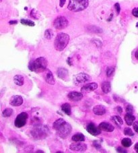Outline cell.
Returning <instances> with one entry per match:
<instances>
[{
  "instance_id": "obj_1",
  "label": "cell",
  "mask_w": 138,
  "mask_h": 153,
  "mask_svg": "<svg viewBox=\"0 0 138 153\" xmlns=\"http://www.w3.org/2000/svg\"><path fill=\"white\" fill-rule=\"evenodd\" d=\"M47 59L43 57H40L35 60L30 61L28 65V68L30 71H35L37 73H40L47 69Z\"/></svg>"
},
{
  "instance_id": "obj_2",
  "label": "cell",
  "mask_w": 138,
  "mask_h": 153,
  "mask_svg": "<svg viewBox=\"0 0 138 153\" xmlns=\"http://www.w3.org/2000/svg\"><path fill=\"white\" fill-rule=\"evenodd\" d=\"M70 41V37L66 33H59L55 39V48L58 51H61L67 47Z\"/></svg>"
},
{
  "instance_id": "obj_3",
  "label": "cell",
  "mask_w": 138,
  "mask_h": 153,
  "mask_svg": "<svg viewBox=\"0 0 138 153\" xmlns=\"http://www.w3.org/2000/svg\"><path fill=\"white\" fill-rule=\"evenodd\" d=\"M88 6V0H70L68 8L72 12H80Z\"/></svg>"
},
{
  "instance_id": "obj_4",
  "label": "cell",
  "mask_w": 138,
  "mask_h": 153,
  "mask_svg": "<svg viewBox=\"0 0 138 153\" xmlns=\"http://www.w3.org/2000/svg\"><path fill=\"white\" fill-rule=\"evenodd\" d=\"M47 134V129L45 128V126H37V127H34L32 131V135L33 137L37 140H40L42 138H45Z\"/></svg>"
},
{
  "instance_id": "obj_5",
  "label": "cell",
  "mask_w": 138,
  "mask_h": 153,
  "mask_svg": "<svg viewBox=\"0 0 138 153\" xmlns=\"http://www.w3.org/2000/svg\"><path fill=\"white\" fill-rule=\"evenodd\" d=\"M71 130H72V128H71L70 124L65 122L57 130V134L59 137L63 138V139H65L70 134Z\"/></svg>"
},
{
  "instance_id": "obj_6",
  "label": "cell",
  "mask_w": 138,
  "mask_h": 153,
  "mask_svg": "<svg viewBox=\"0 0 138 153\" xmlns=\"http://www.w3.org/2000/svg\"><path fill=\"white\" fill-rule=\"evenodd\" d=\"M89 80H90V76L85 73H80L73 76V83L77 86L88 82Z\"/></svg>"
},
{
  "instance_id": "obj_7",
  "label": "cell",
  "mask_w": 138,
  "mask_h": 153,
  "mask_svg": "<svg viewBox=\"0 0 138 153\" xmlns=\"http://www.w3.org/2000/svg\"><path fill=\"white\" fill-rule=\"evenodd\" d=\"M68 25V21L66 18L63 16H59L53 22V26L56 29L62 30L67 27Z\"/></svg>"
},
{
  "instance_id": "obj_8",
  "label": "cell",
  "mask_w": 138,
  "mask_h": 153,
  "mask_svg": "<svg viewBox=\"0 0 138 153\" xmlns=\"http://www.w3.org/2000/svg\"><path fill=\"white\" fill-rule=\"evenodd\" d=\"M28 114L27 113H22L19 114L16 118L15 121H14V124L15 126L18 128H20L25 126L26 123H27V120L28 119Z\"/></svg>"
},
{
  "instance_id": "obj_9",
  "label": "cell",
  "mask_w": 138,
  "mask_h": 153,
  "mask_svg": "<svg viewBox=\"0 0 138 153\" xmlns=\"http://www.w3.org/2000/svg\"><path fill=\"white\" fill-rule=\"evenodd\" d=\"M88 132L92 136H98L101 133V130L99 127H96L94 123H90L87 126Z\"/></svg>"
},
{
  "instance_id": "obj_10",
  "label": "cell",
  "mask_w": 138,
  "mask_h": 153,
  "mask_svg": "<svg viewBox=\"0 0 138 153\" xmlns=\"http://www.w3.org/2000/svg\"><path fill=\"white\" fill-rule=\"evenodd\" d=\"M70 149L73 151L83 152L87 149V145L82 143H75L71 144L70 147Z\"/></svg>"
},
{
  "instance_id": "obj_11",
  "label": "cell",
  "mask_w": 138,
  "mask_h": 153,
  "mask_svg": "<svg viewBox=\"0 0 138 153\" xmlns=\"http://www.w3.org/2000/svg\"><path fill=\"white\" fill-rule=\"evenodd\" d=\"M98 88V84L96 83L93 82V83H90V84H87L84 85V87H82L81 88V91L82 92L88 93L94 91Z\"/></svg>"
},
{
  "instance_id": "obj_12",
  "label": "cell",
  "mask_w": 138,
  "mask_h": 153,
  "mask_svg": "<svg viewBox=\"0 0 138 153\" xmlns=\"http://www.w3.org/2000/svg\"><path fill=\"white\" fill-rule=\"evenodd\" d=\"M68 97L69 99L72 101H79L82 99L83 94L78 92H71L69 93Z\"/></svg>"
},
{
  "instance_id": "obj_13",
  "label": "cell",
  "mask_w": 138,
  "mask_h": 153,
  "mask_svg": "<svg viewBox=\"0 0 138 153\" xmlns=\"http://www.w3.org/2000/svg\"><path fill=\"white\" fill-rule=\"evenodd\" d=\"M9 103H10L11 105H12V106H15V107L20 106V105L23 103L22 97L20 96H18V95L13 96L11 98Z\"/></svg>"
},
{
  "instance_id": "obj_14",
  "label": "cell",
  "mask_w": 138,
  "mask_h": 153,
  "mask_svg": "<svg viewBox=\"0 0 138 153\" xmlns=\"http://www.w3.org/2000/svg\"><path fill=\"white\" fill-rule=\"evenodd\" d=\"M98 127L101 128V130L106 131V132H112V131H113L114 130H115V128H114L113 126L106 122L101 123L99 125Z\"/></svg>"
},
{
  "instance_id": "obj_15",
  "label": "cell",
  "mask_w": 138,
  "mask_h": 153,
  "mask_svg": "<svg viewBox=\"0 0 138 153\" xmlns=\"http://www.w3.org/2000/svg\"><path fill=\"white\" fill-rule=\"evenodd\" d=\"M57 74H58V76L62 80H67L68 78L69 73L68 70H66L65 68H59L57 71Z\"/></svg>"
},
{
  "instance_id": "obj_16",
  "label": "cell",
  "mask_w": 138,
  "mask_h": 153,
  "mask_svg": "<svg viewBox=\"0 0 138 153\" xmlns=\"http://www.w3.org/2000/svg\"><path fill=\"white\" fill-rule=\"evenodd\" d=\"M93 112L96 115H103L106 113V109L103 105H96L93 108Z\"/></svg>"
},
{
  "instance_id": "obj_17",
  "label": "cell",
  "mask_w": 138,
  "mask_h": 153,
  "mask_svg": "<svg viewBox=\"0 0 138 153\" xmlns=\"http://www.w3.org/2000/svg\"><path fill=\"white\" fill-rule=\"evenodd\" d=\"M45 80H46V82L47 83L51 85L54 84L55 82V80L53 74H52V72L50 70L47 71L46 76H45Z\"/></svg>"
},
{
  "instance_id": "obj_18",
  "label": "cell",
  "mask_w": 138,
  "mask_h": 153,
  "mask_svg": "<svg viewBox=\"0 0 138 153\" xmlns=\"http://www.w3.org/2000/svg\"><path fill=\"white\" fill-rule=\"evenodd\" d=\"M135 120V116L133 115L132 114H129V113H127L125 115V121L127 125L128 126H132L134 124V121Z\"/></svg>"
},
{
  "instance_id": "obj_19",
  "label": "cell",
  "mask_w": 138,
  "mask_h": 153,
  "mask_svg": "<svg viewBox=\"0 0 138 153\" xmlns=\"http://www.w3.org/2000/svg\"><path fill=\"white\" fill-rule=\"evenodd\" d=\"M14 82L17 86L22 87L24 83V78L21 75H16L14 77Z\"/></svg>"
},
{
  "instance_id": "obj_20",
  "label": "cell",
  "mask_w": 138,
  "mask_h": 153,
  "mask_svg": "<svg viewBox=\"0 0 138 153\" xmlns=\"http://www.w3.org/2000/svg\"><path fill=\"white\" fill-rule=\"evenodd\" d=\"M102 90H103V92L105 94H107V93L110 92L111 90V83L109 82H104L103 84H102L101 86Z\"/></svg>"
},
{
  "instance_id": "obj_21",
  "label": "cell",
  "mask_w": 138,
  "mask_h": 153,
  "mask_svg": "<svg viewBox=\"0 0 138 153\" xmlns=\"http://www.w3.org/2000/svg\"><path fill=\"white\" fill-rule=\"evenodd\" d=\"M72 140L74 142H84L85 140V136L82 133H78L72 136Z\"/></svg>"
},
{
  "instance_id": "obj_22",
  "label": "cell",
  "mask_w": 138,
  "mask_h": 153,
  "mask_svg": "<svg viewBox=\"0 0 138 153\" xmlns=\"http://www.w3.org/2000/svg\"><path fill=\"white\" fill-rule=\"evenodd\" d=\"M61 110L68 115H70L71 113V105L68 103H65L61 106Z\"/></svg>"
},
{
  "instance_id": "obj_23",
  "label": "cell",
  "mask_w": 138,
  "mask_h": 153,
  "mask_svg": "<svg viewBox=\"0 0 138 153\" xmlns=\"http://www.w3.org/2000/svg\"><path fill=\"white\" fill-rule=\"evenodd\" d=\"M65 122V120H64V119H58V120H56L55 121L54 123H53V128L54 130H55L57 131Z\"/></svg>"
},
{
  "instance_id": "obj_24",
  "label": "cell",
  "mask_w": 138,
  "mask_h": 153,
  "mask_svg": "<svg viewBox=\"0 0 138 153\" xmlns=\"http://www.w3.org/2000/svg\"><path fill=\"white\" fill-rule=\"evenodd\" d=\"M88 30L89 32H92L94 33H101L103 32V30H102L101 28L97 27V26H89V27L88 28Z\"/></svg>"
},
{
  "instance_id": "obj_25",
  "label": "cell",
  "mask_w": 138,
  "mask_h": 153,
  "mask_svg": "<svg viewBox=\"0 0 138 153\" xmlns=\"http://www.w3.org/2000/svg\"><path fill=\"white\" fill-rule=\"evenodd\" d=\"M13 109L10 108H8L4 110V111L2 112V115H3L4 118H8V117H10L11 115H12L13 114Z\"/></svg>"
},
{
  "instance_id": "obj_26",
  "label": "cell",
  "mask_w": 138,
  "mask_h": 153,
  "mask_svg": "<svg viewBox=\"0 0 138 153\" xmlns=\"http://www.w3.org/2000/svg\"><path fill=\"white\" fill-rule=\"evenodd\" d=\"M121 144H122L124 147L127 148L132 146V142L129 138H124V139H123L122 141H121Z\"/></svg>"
},
{
  "instance_id": "obj_27",
  "label": "cell",
  "mask_w": 138,
  "mask_h": 153,
  "mask_svg": "<svg viewBox=\"0 0 138 153\" xmlns=\"http://www.w3.org/2000/svg\"><path fill=\"white\" fill-rule=\"evenodd\" d=\"M113 120L115 121L116 125L119 126H121V125H123V120L121 119L120 117H119V116H114L113 118Z\"/></svg>"
},
{
  "instance_id": "obj_28",
  "label": "cell",
  "mask_w": 138,
  "mask_h": 153,
  "mask_svg": "<svg viewBox=\"0 0 138 153\" xmlns=\"http://www.w3.org/2000/svg\"><path fill=\"white\" fill-rule=\"evenodd\" d=\"M21 23H22V25H26V26H34V23L32 21L29 20H25V19H22V20H21Z\"/></svg>"
},
{
  "instance_id": "obj_29",
  "label": "cell",
  "mask_w": 138,
  "mask_h": 153,
  "mask_svg": "<svg viewBox=\"0 0 138 153\" xmlns=\"http://www.w3.org/2000/svg\"><path fill=\"white\" fill-rule=\"evenodd\" d=\"M53 31H52L51 29H47L46 31H45V36L47 39H51V38L53 37Z\"/></svg>"
},
{
  "instance_id": "obj_30",
  "label": "cell",
  "mask_w": 138,
  "mask_h": 153,
  "mask_svg": "<svg viewBox=\"0 0 138 153\" xmlns=\"http://www.w3.org/2000/svg\"><path fill=\"white\" fill-rule=\"evenodd\" d=\"M124 133L125 135L129 136H133L134 135V132H133L132 130H131V128H126L124 130Z\"/></svg>"
},
{
  "instance_id": "obj_31",
  "label": "cell",
  "mask_w": 138,
  "mask_h": 153,
  "mask_svg": "<svg viewBox=\"0 0 138 153\" xmlns=\"http://www.w3.org/2000/svg\"><path fill=\"white\" fill-rule=\"evenodd\" d=\"M114 71H115V69H114V68H112V67L111 68H108L106 70V76H108V77H110V76L113 75Z\"/></svg>"
},
{
  "instance_id": "obj_32",
  "label": "cell",
  "mask_w": 138,
  "mask_h": 153,
  "mask_svg": "<svg viewBox=\"0 0 138 153\" xmlns=\"http://www.w3.org/2000/svg\"><path fill=\"white\" fill-rule=\"evenodd\" d=\"M126 112H127V113L132 114L133 112H134V107L132 105H128L127 108H126Z\"/></svg>"
},
{
  "instance_id": "obj_33",
  "label": "cell",
  "mask_w": 138,
  "mask_h": 153,
  "mask_svg": "<svg viewBox=\"0 0 138 153\" xmlns=\"http://www.w3.org/2000/svg\"><path fill=\"white\" fill-rule=\"evenodd\" d=\"M132 14L135 17L138 18V8H135L132 11Z\"/></svg>"
},
{
  "instance_id": "obj_34",
  "label": "cell",
  "mask_w": 138,
  "mask_h": 153,
  "mask_svg": "<svg viewBox=\"0 0 138 153\" xmlns=\"http://www.w3.org/2000/svg\"><path fill=\"white\" fill-rule=\"evenodd\" d=\"M93 144H94V147L96 148V149H101V144H100L98 142H97V141H94V143H93Z\"/></svg>"
},
{
  "instance_id": "obj_35",
  "label": "cell",
  "mask_w": 138,
  "mask_h": 153,
  "mask_svg": "<svg viewBox=\"0 0 138 153\" xmlns=\"http://www.w3.org/2000/svg\"><path fill=\"white\" fill-rule=\"evenodd\" d=\"M133 126H134V129L135 132L138 133V121H135V122L133 124Z\"/></svg>"
},
{
  "instance_id": "obj_36",
  "label": "cell",
  "mask_w": 138,
  "mask_h": 153,
  "mask_svg": "<svg viewBox=\"0 0 138 153\" xmlns=\"http://www.w3.org/2000/svg\"><path fill=\"white\" fill-rule=\"evenodd\" d=\"M115 8H116V12H117V13L119 14V12H120V5L118 3H116L115 5Z\"/></svg>"
},
{
  "instance_id": "obj_37",
  "label": "cell",
  "mask_w": 138,
  "mask_h": 153,
  "mask_svg": "<svg viewBox=\"0 0 138 153\" xmlns=\"http://www.w3.org/2000/svg\"><path fill=\"white\" fill-rule=\"evenodd\" d=\"M116 150H117V152H127L126 150H124V149H122L121 147H119Z\"/></svg>"
},
{
  "instance_id": "obj_38",
  "label": "cell",
  "mask_w": 138,
  "mask_h": 153,
  "mask_svg": "<svg viewBox=\"0 0 138 153\" xmlns=\"http://www.w3.org/2000/svg\"><path fill=\"white\" fill-rule=\"evenodd\" d=\"M65 3V0H60V6L63 7Z\"/></svg>"
},
{
  "instance_id": "obj_39",
  "label": "cell",
  "mask_w": 138,
  "mask_h": 153,
  "mask_svg": "<svg viewBox=\"0 0 138 153\" xmlns=\"http://www.w3.org/2000/svg\"><path fill=\"white\" fill-rule=\"evenodd\" d=\"M135 57L138 60V49L136 50V51L135 53Z\"/></svg>"
},
{
  "instance_id": "obj_40",
  "label": "cell",
  "mask_w": 138,
  "mask_h": 153,
  "mask_svg": "<svg viewBox=\"0 0 138 153\" xmlns=\"http://www.w3.org/2000/svg\"><path fill=\"white\" fill-rule=\"evenodd\" d=\"M117 111H118V112H119V113H122V109H121V107H117Z\"/></svg>"
},
{
  "instance_id": "obj_41",
  "label": "cell",
  "mask_w": 138,
  "mask_h": 153,
  "mask_svg": "<svg viewBox=\"0 0 138 153\" xmlns=\"http://www.w3.org/2000/svg\"><path fill=\"white\" fill-rule=\"evenodd\" d=\"M134 149L135 150V151H136L137 152H138V143H137V144H135Z\"/></svg>"
},
{
  "instance_id": "obj_42",
  "label": "cell",
  "mask_w": 138,
  "mask_h": 153,
  "mask_svg": "<svg viewBox=\"0 0 138 153\" xmlns=\"http://www.w3.org/2000/svg\"><path fill=\"white\" fill-rule=\"evenodd\" d=\"M17 21H10L9 22V24H11V25H12V24H17Z\"/></svg>"
},
{
  "instance_id": "obj_43",
  "label": "cell",
  "mask_w": 138,
  "mask_h": 153,
  "mask_svg": "<svg viewBox=\"0 0 138 153\" xmlns=\"http://www.w3.org/2000/svg\"><path fill=\"white\" fill-rule=\"evenodd\" d=\"M37 152H43V151H40V150H38Z\"/></svg>"
},
{
  "instance_id": "obj_44",
  "label": "cell",
  "mask_w": 138,
  "mask_h": 153,
  "mask_svg": "<svg viewBox=\"0 0 138 153\" xmlns=\"http://www.w3.org/2000/svg\"><path fill=\"white\" fill-rule=\"evenodd\" d=\"M136 26H137V28H138V22H137V25H136Z\"/></svg>"
}]
</instances>
